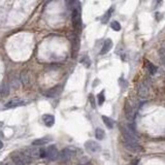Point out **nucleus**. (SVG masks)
Listing matches in <instances>:
<instances>
[{"instance_id":"c756f323","label":"nucleus","mask_w":165,"mask_h":165,"mask_svg":"<svg viewBox=\"0 0 165 165\" xmlns=\"http://www.w3.org/2000/svg\"><path fill=\"white\" fill-rule=\"evenodd\" d=\"M48 1H52V0H48Z\"/></svg>"},{"instance_id":"aec40b11","label":"nucleus","mask_w":165,"mask_h":165,"mask_svg":"<svg viewBox=\"0 0 165 165\" xmlns=\"http://www.w3.org/2000/svg\"><path fill=\"white\" fill-rule=\"evenodd\" d=\"M114 13V7H111L109 10L106 11V14L103 16V18H102V23L104 24V23H106L109 20V18H111V16H112V14Z\"/></svg>"},{"instance_id":"ddd939ff","label":"nucleus","mask_w":165,"mask_h":165,"mask_svg":"<svg viewBox=\"0 0 165 165\" xmlns=\"http://www.w3.org/2000/svg\"><path fill=\"white\" fill-rule=\"evenodd\" d=\"M42 121L45 126L52 127L55 124V117L53 115H44L42 116Z\"/></svg>"},{"instance_id":"5701e85b","label":"nucleus","mask_w":165,"mask_h":165,"mask_svg":"<svg viewBox=\"0 0 165 165\" xmlns=\"http://www.w3.org/2000/svg\"><path fill=\"white\" fill-rule=\"evenodd\" d=\"M159 57H160V60L163 63H165V44L162 45L159 50Z\"/></svg>"},{"instance_id":"9d476101","label":"nucleus","mask_w":165,"mask_h":165,"mask_svg":"<svg viewBox=\"0 0 165 165\" xmlns=\"http://www.w3.org/2000/svg\"><path fill=\"white\" fill-rule=\"evenodd\" d=\"M61 93H62V86L58 85V86H55L54 88H52V89L45 91L44 95L47 97H50V98H54V97L59 96Z\"/></svg>"},{"instance_id":"9b49d317","label":"nucleus","mask_w":165,"mask_h":165,"mask_svg":"<svg viewBox=\"0 0 165 165\" xmlns=\"http://www.w3.org/2000/svg\"><path fill=\"white\" fill-rule=\"evenodd\" d=\"M11 161H13L14 165H27L25 160L22 158V156H21V154L19 152L11 154Z\"/></svg>"},{"instance_id":"a878e982","label":"nucleus","mask_w":165,"mask_h":165,"mask_svg":"<svg viewBox=\"0 0 165 165\" xmlns=\"http://www.w3.org/2000/svg\"><path fill=\"white\" fill-rule=\"evenodd\" d=\"M11 86L13 87L14 89H18V88L20 87V82H19V79L14 78L13 81H11Z\"/></svg>"},{"instance_id":"4be33fe9","label":"nucleus","mask_w":165,"mask_h":165,"mask_svg":"<svg viewBox=\"0 0 165 165\" xmlns=\"http://www.w3.org/2000/svg\"><path fill=\"white\" fill-rule=\"evenodd\" d=\"M21 81H22L23 84H25V85L29 82V76H28L27 71H23L21 73Z\"/></svg>"},{"instance_id":"4468645a","label":"nucleus","mask_w":165,"mask_h":165,"mask_svg":"<svg viewBox=\"0 0 165 165\" xmlns=\"http://www.w3.org/2000/svg\"><path fill=\"white\" fill-rule=\"evenodd\" d=\"M112 48V39H106V40L104 41V44H103L102 45V49H101V51H100V54L101 55H104L106 54L108 52L111 51V49Z\"/></svg>"},{"instance_id":"7c9ffc66","label":"nucleus","mask_w":165,"mask_h":165,"mask_svg":"<svg viewBox=\"0 0 165 165\" xmlns=\"http://www.w3.org/2000/svg\"><path fill=\"white\" fill-rule=\"evenodd\" d=\"M6 165H11V164H6Z\"/></svg>"},{"instance_id":"423d86ee","label":"nucleus","mask_w":165,"mask_h":165,"mask_svg":"<svg viewBox=\"0 0 165 165\" xmlns=\"http://www.w3.org/2000/svg\"><path fill=\"white\" fill-rule=\"evenodd\" d=\"M25 105V100L21 99V98H13L4 104V108H19V106Z\"/></svg>"},{"instance_id":"f257e3e1","label":"nucleus","mask_w":165,"mask_h":165,"mask_svg":"<svg viewBox=\"0 0 165 165\" xmlns=\"http://www.w3.org/2000/svg\"><path fill=\"white\" fill-rule=\"evenodd\" d=\"M122 135H123L124 139L123 143L127 150H129L132 153H136L139 151L140 146L138 143V139H137L135 133H134V131L131 128L127 126L122 127Z\"/></svg>"},{"instance_id":"0eeeda50","label":"nucleus","mask_w":165,"mask_h":165,"mask_svg":"<svg viewBox=\"0 0 165 165\" xmlns=\"http://www.w3.org/2000/svg\"><path fill=\"white\" fill-rule=\"evenodd\" d=\"M47 151V156H45V158H48L49 160L51 161H55L58 159V156L59 155V152H58V149L56 148V146H50L49 148L45 150Z\"/></svg>"},{"instance_id":"393cba45","label":"nucleus","mask_w":165,"mask_h":165,"mask_svg":"<svg viewBox=\"0 0 165 165\" xmlns=\"http://www.w3.org/2000/svg\"><path fill=\"white\" fill-rule=\"evenodd\" d=\"M81 62L84 64V65L86 66L87 68H89V67L91 66V61H90V59H89V58H88L87 56H85L84 58H82Z\"/></svg>"},{"instance_id":"a211bd4d","label":"nucleus","mask_w":165,"mask_h":165,"mask_svg":"<svg viewBox=\"0 0 165 165\" xmlns=\"http://www.w3.org/2000/svg\"><path fill=\"white\" fill-rule=\"evenodd\" d=\"M8 93H10V85L3 82V84L1 85V96L2 97L7 96Z\"/></svg>"},{"instance_id":"f3484780","label":"nucleus","mask_w":165,"mask_h":165,"mask_svg":"<svg viewBox=\"0 0 165 165\" xmlns=\"http://www.w3.org/2000/svg\"><path fill=\"white\" fill-rule=\"evenodd\" d=\"M146 69H148V71H149V73H150L151 75H154L155 73L157 72V67H156L153 63L146 62Z\"/></svg>"},{"instance_id":"1a4fd4ad","label":"nucleus","mask_w":165,"mask_h":165,"mask_svg":"<svg viewBox=\"0 0 165 165\" xmlns=\"http://www.w3.org/2000/svg\"><path fill=\"white\" fill-rule=\"evenodd\" d=\"M74 152L70 149H63L60 153V160L63 162H68L73 158Z\"/></svg>"},{"instance_id":"2f4dec72","label":"nucleus","mask_w":165,"mask_h":165,"mask_svg":"<svg viewBox=\"0 0 165 165\" xmlns=\"http://www.w3.org/2000/svg\"><path fill=\"white\" fill-rule=\"evenodd\" d=\"M133 165H136V163H135V164H133Z\"/></svg>"},{"instance_id":"7ed1b4c3","label":"nucleus","mask_w":165,"mask_h":165,"mask_svg":"<svg viewBox=\"0 0 165 165\" xmlns=\"http://www.w3.org/2000/svg\"><path fill=\"white\" fill-rule=\"evenodd\" d=\"M72 24H73V27H74L76 30H81V28H82V19H81V11H79V7L72 11Z\"/></svg>"},{"instance_id":"2eb2a0df","label":"nucleus","mask_w":165,"mask_h":165,"mask_svg":"<svg viewBox=\"0 0 165 165\" xmlns=\"http://www.w3.org/2000/svg\"><path fill=\"white\" fill-rule=\"evenodd\" d=\"M102 121H103V123H104V125L108 128V129H112V128H114L115 122L112 121L109 117H106V116H102Z\"/></svg>"},{"instance_id":"cd10ccee","label":"nucleus","mask_w":165,"mask_h":165,"mask_svg":"<svg viewBox=\"0 0 165 165\" xmlns=\"http://www.w3.org/2000/svg\"><path fill=\"white\" fill-rule=\"evenodd\" d=\"M78 165H91V162L90 161H86V162H82V161Z\"/></svg>"},{"instance_id":"dca6fc26","label":"nucleus","mask_w":165,"mask_h":165,"mask_svg":"<svg viewBox=\"0 0 165 165\" xmlns=\"http://www.w3.org/2000/svg\"><path fill=\"white\" fill-rule=\"evenodd\" d=\"M65 3L67 5V7H68L69 10H72V11L79 7L78 0H65Z\"/></svg>"},{"instance_id":"20e7f679","label":"nucleus","mask_w":165,"mask_h":165,"mask_svg":"<svg viewBox=\"0 0 165 165\" xmlns=\"http://www.w3.org/2000/svg\"><path fill=\"white\" fill-rule=\"evenodd\" d=\"M23 152L27 155L30 160H37L38 158H40V152H39L38 149L36 148H27L25 150H23Z\"/></svg>"},{"instance_id":"f03ea898","label":"nucleus","mask_w":165,"mask_h":165,"mask_svg":"<svg viewBox=\"0 0 165 165\" xmlns=\"http://www.w3.org/2000/svg\"><path fill=\"white\" fill-rule=\"evenodd\" d=\"M150 95V85L146 82H143L138 87V97L140 99L146 100L149 98Z\"/></svg>"},{"instance_id":"bb28decb","label":"nucleus","mask_w":165,"mask_h":165,"mask_svg":"<svg viewBox=\"0 0 165 165\" xmlns=\"http://www.w3.org/2000/svg\"><path fill=\"white\" fill-rule=\"evenodd\" d=\"M89 99H90V103H91V105H92V108H95V100H94V96L91 94V95L89 96Z\"/></svg>"},{"instance_id":"c85d7f7f","label":"nucleus","mask_w":165,"mask_h":165,"mask_svg":"<svg viewBox=\"0 0 165 165\" xmlns=\"http://www.w3.org/2000/svg\"><path fill=\"white\" fill-rule=\"evenodd\" d=\"M155 1H156V3H157V5H159V4L162 3V0H155Z\"/></svg>"},{"instance_id":"6e6552de","label":"nucleus","mask_w":165,"mask_h":165,"mask_svg":"<svg viewBox=\"0 0 165 165\" xmlns=\"http://www.w3.org/2000/svg\"><path fill=\"white\" fill-rule=\"evenodd\" d=\"M85 148L87 151H89L91 153H97L101 150V146L98 142H94V140H88L85 142Z\"/></svg>"},{"instance_id":"b1692460","label":"nucleus","mask_w":165,"mask_h":165,"mask_svg":"<svg viewBox=\"0 0 165 165\" xmlns=\"http://www.w3.org/2000/svg\"><path fill=\"white\" fill-rule=\"evenodd\" d=\"M111 27H112V30H115V31H120V30H121V25H120V23L117 22V21H114V22H112Z\"/></svg>"},{"instance_id":"39448f33","label":"nucleus","mask_w":165,"mask_h":165,"mask_svg":"<svg viewBox=\"0 0 165 165\" xmlns=\"http://www.w3.org/2000/svg\"><path fill=\"white\" fill-rule=\"evenodd\" d=\"M125 112H126L127 120L129 122H132L134 120V117H135V106L130 104L128 100L125 103Z\"/></svg>"},{"instance_id":"6ab92c4d","label":"nucleus","mask_w":165,"mask_h":165,"mask_svg":"<svg viewBox=\"0 0 165 165\" xmlns=\"http://www.w3.org/2000/svg\"><path fill=\"white\" fill-rule=\"evenodd\" d=\"M104 134H105L104 130L101 129V128H97V129L95 130V136L98 140H102L103 138H104Z\"/></svg>"},{"instance_id":"412c9836","label":"nucleus","mask_w":165,"mask_h":165,"mask_svg":"<svg viewBox=\"0 0 165 165\" xmlns=\"http://www.w3.org/2000/svg\"><path fill=\"white\" fill-rule=\"evenodd\" d=\"M105 101V96H104V91H101L98 96H97V103H98V105H102L103 103Z\"/></svg>"},{"instance_id":"f8f14e48","label":"nucleus","mask_w":165,"mask_h":165,"mask_svg":"<svg viewBox=\"0 0 165 165\" xmlns=\"http://www.w3.org/2000/svg\"><path fill=\"white\" fill-rule=\"evenodd\" d=\"M51 140H52V137H49V136L42 137V138H37V139H34V140L32 142V146H44L45 143L50 142Z\"/></svg>"}]
</instances>
